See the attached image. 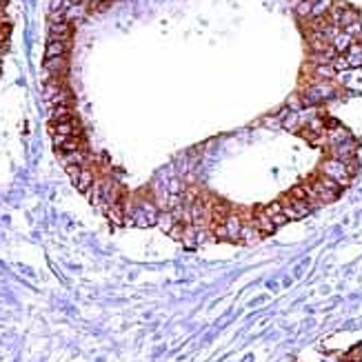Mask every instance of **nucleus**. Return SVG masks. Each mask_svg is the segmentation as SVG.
Listing matches in <instances>:
<instances>
[{"mask_svg": "<svg viewBox=\"0 0 362 362\" xmlns=\"http://www.w3.org/2000/svg\"><path fill=\"white\" fill-rule=\"evenodd\" d=\"M5 5H7V0H0V9H3V7H5Z\"/></svg>", "mask_w": 362, "mask_h": 362, "instance_id": "nucleus-29", "label": "nucleus"}, {"mask_svg": "<svg viewBox=\"0 0 362 362\" xmlns=\"http://www.w3.org/2000/svg\"><path fill=\"white\" fill-rule=\"evenodd\" d=\"M156 222H158V227H160L164 234H171V231H174V227L178 225V220H176V216L169 209H164V211H158Z\"/></svg>", "mask_w": 362, "mask_h": 362, "instance_id": "nucleus-13", "label": "nucleus"}, {"mask_svg": "<svg viewBox=\"0 0 362 362\" xmlns=\"http://www.w3.org/2000/svg\"><path fill=\"white\" fill-rule=\"evenodd\" d=\"M69 53V42L65 40H49L45 47V58H63Z\"/></svg>", "mask_w": 362, "mask_h": 362, "instance_id": "nucleus-11", "label": "nucleus"}, {"mask_svg": "<svg viewBox=\"0 0 362 362\" xmlns=\"http://www.w3.org/2000/svg\"><path fill=\"white\" fill-rule=\"evenodd\" d=\"M353 42H355V40L351 38V36H349V34H345V32H342V29H340V34L336 36L333 40H331V47L336 49V53H347V51H349V47H351Z\"/></svg>", "mask_w": 362, "mask_h": 362, "instance_id": "nucleus-15", "label": "nucleus"}, {"mask_svg": "<svg viewBox=\"0 0 362 362\" xmlns=\"http://www.w3.org/2000/svg\"><path fill=\"white\" fill-rule=\"evenodd\" d=\"M311 9H314V3H311V0H298L296 16L298 18H311Z\"/></svg>", "mask_w": 362, "mask_h": 362, "instance_id": "nucleus-21", "label": "nucleus"}, {"mask_svg": "<svg viewBox=\"0 0 362 362\" xmlns=\"http://www.w3.org/2000/svg\"><path fill=\"white\" fill-rule=\"evenodd\" d=\"M331 9H333V0H318L311 9V18H324L331 14Z\"/></svg>", "mask_w": 362, "mask_h": 362, "instance_id": "nucleus-17", "label": "nucleus"}, {"mask_svg": "<svg viewBox=\"0 0 362 362\" xmlns=\"http://www.w3.org/2000/svg\"><path fill=\"white\" fill-rule=\"evenodd\" d=\"M320 174L331 178V180H336L340 187H345L347 182L351 180L353 169L349 167L347 162H342V160H338V158L331 156V158H324V160L320 162Z\"/></svg>", "mask_w": 362, "mask_h": 362, "instance_id": "nucleus-1", "label": "nucleus"}, {"mask_svg": "<svg viewBox=\"0 0 362 362\" xmlns=\"http://www.w3.org/2000/svg\"><path fill=\"white\" fill-rule=\"evenodd\" d=\"M49 131H51V136H60V138L80 136V122L76 118L65 120V122H51V125H49Z\"/></svg>", "mask_w": 362, "mask_h": 362, "instance_id": "nucleus-4", "label": "nucleus"}, {"mask_svg": "<svg viewBox=\"0 0 362 362\" xmlns=\"http://www.w3.org/2000/svg\"><path fill=\"white\" fill-rule=\"evenodd\" d=\"M345 34H349L351 38L358 42V38H362V20H358V22H353V24H349V27H345L342 29Z\"/></svg>", "mask_w": 362, "mask_h": 362, "instance_id": "nucleus-23", "label": "nucleus"}, {"mask_svg": "<svg viewBox=\"0 0 362 362\" xmlns=\"http://www.w3.org/2000/svg\"><path fill=\"white\" fill-rule=\"evenodd\" d=\"M87 151L80 149V151H73V153H63L60 156V160H63L65 167H69V164H78V167H85L87 164Z\"/></svg>", "mask_w": 362, "mask_h": 362, "instance_id": "nucleus-14", "label": "nucleus"}, {"mask_svg": "<svg viewBox=\"0 0 362 362\" xmlns=\"http://www.w3.org/2000/svg\"><path fill=\"white\" fill-rule=\"evenodd\" d=\"M65 171H67V176L71 178V182H76L78 176H80V171H82V167H78V164H69V167H65Z\"/></svg>", "mask_w": 362, "mask_h": 362, "instance_id": "nucleus-24", "label": "nucleus"}, {"mask_svg": "<svg viewBox=\"0 0 362 362\" xmlns=\"http://www.w3.org/2000/svg\"><path fill=\"white\" fill-rule=\"evenodd\" d=\"M53 147L58 149V156H63V153H73V151L85 149V140L82 136H73V138L53 136Z\"/></svg>", "mask_w": 362, "mask_h": 362, "instance_id": "nucleus-5", "label": "nucleus"}, {"mask_svg": "<svg viewBox=\"0 0 362 362\" xmlns=\"http://www.w3.org/2000/svg\"><path fill=\"white\" fill-rule=\"evenodd\" d=\"M309 185H311V189H314V193L318 196V202H320V205H324V202H333L342 191V187L338 185V182L331 180V178H327V176H322V174H318Z\"/></svg>", "mask_w": 362, "mask_h": 362, "instance_id": "nucleus-2", "label": "nucleus"}, {"mask_svg": "<svg viewBox=\"0 0 362 362\" xmlns=\"http://www.w3.org/2000/svg\"><path fill=\"white\" fill-rule=\"evenodd\" d=\"M67 69H69V60H67V56H63V58H45V73L47 76L65 78Z\"/></svg>", "mask_w": 362, "mask_h": 362, "instance_id": "nucleus-8", "label": "nucleus"}, {"mask_svg": "<svg viewBox=\"0 0 362 362\" xmlns=\"http://www.w3.org/2000/svg\"><path fill=\"white\" fill-rule=\"evenodd\" d=\"M265 213L269 218H271V222L275 227H282V225H287L289 220H287L285 216V211H282V202H271V205H267L265 207Z\"/></svg>", "mask_w": 362, "mask_h": 362, "instance_id": "nucleus-12", "label": "nucleus"}, {"mask_svg": "<svg viewBox=\"0 0 362 362\" xmlns=\"http://www.w3.org/2000/svg\"><path fill=\"white\" fill-rule=\"evenodd\" d=\"M336 73H338V71L333 69V65H314V78H318V80L329 82Z\"/></svg>", "mask_w": 362, "mask_h": 362, "instance_id": "nucleus-18", "label": "nucleus"}, {"mask_svg": "<svg viewBox=\"0 0 362 362\" xmlns=\"http://www.w3.org/2000/svg\"><path fill=\"white\" fill-rule=\"evenodd\" d=\"M9 38V24L7 27H0V49H5V42Z\"/></svg>", "mask_w": 362, "mask_h": 362, "instance_id": "nucleus-27", "label": "nucleus"}, {"mask_svg": "<svg viewBox=\"0 0 362 362\" xmlns=\"http://www.w3.org/2000/svg\"><path fill=\"white\" fill-rule=\"evenodd\" d=\"M282 125H285L287 129H291V131H296V129H298V116L291 114L289 118H285V122H282Z\"/></svg>", "mask_w": 362, "mask_h": 362, "instance_id": "nucleus-25", "label": "nucleus"}, {"mask_svg": "<svg viewBox=\"0 0 362 362\" xmlns=\"http://www.w3.org/2000/svg\"><path fill=\"white\" fill-rule=\"evenodd\" d=\"M71 118H76L73 116V105H58L51 109V122H65Z\"/></svg>", "mask_w": 362, "mask_h": 362, "instance_id": "nucleus-16", "label": "nucleus"}, {"mask_svg": "<svg viewBox=\"0 0 362 362\" xmlns=\"http://www.w3.org/2000/svg\"><path fill=\"white\" fill-rule=\"evenodd\" d=\"M225 227H227V236H229V242H238L242 238V218L238 216L236 211H229L225 218Z\"/></svg>", "mask_w": 362, "mask_h": 362, "instance_id": "nucleus-6", "label": "nucleus"}, {"mask_svg": "<svg viewBox=\"0 0 362 362\" xmlns=\"http://www.w3.org/2000/svg\"><path fill=\"white\" fill-rule=\"evenodd\" d=\"M251 225H254L262 236H271L275 231V225L271 222V218L265 213V209H256L254 211V216H251Z\"/></svg>", "mask_w": 362, "mask_h": 362, "instance_id": "nucleus-7", "label": "nucleus"}, {"mask_svg": "<svg viewBox=\"0 0 362 362\" xmlns=\"http://www.w3.org/2000/svg\"><path fill=\"white\" fill-rule=\"evenodd\" d=\"M211 234L216 240H229V236H227V227H225V220L222 222H211Z\"/></svg>", "mask_w": 362, "mask_h": 362, "instance_id": "nucleus-22", "label": "nucleus"}, {"mask_svg": "<svg viewBox=\"0 0 362 362\" xmlns=\"http://www.w3.org/2000/svg\"><path fill=\"white\" fill-rule=\"evenodd\" d=\"M260 236H262V234L256 229L254 225H251V222H244V227H242V238H240L242 242H247V244H249V242H254L256 238H260Z\"/></svg>", "mask_w": 362, "mask_h": 362, "instance_id": "nucleus-20", "label": "nucleus"}, {"mask_svg": "<svg viewBox=\"0 0 362 362\" xmlns=\"http://www.w3.org/2000/svg\"><path fill=\"white\" fill-rule=\"evenodd\" d=\"M360 360H362V345L349 351V362H360Z\"/></svg>", "mask_w": 362, "mask_h": 362, "instance_id": "nucleus-26", "label": "nucleus"}, {"mask_svg": "<svg viewBox=\"0 0 362 362\" xmlns=\"http://www.w3.org/2000/svg\"><path fill=\"white\" fill-rule=\"evenodd\" d=\"M9 20H7V16H5V11L0 9V27H7Z\"/></svg>", "mask_w": 362, "mask_h": 362, "instance_id": "nucleus-28", "label": "nucleus"}, {"mask_svg": "<svg viewBox=\"0 0 362 362\" xmlns=\"http://www.w3.org/2000/svg\"><path fill=\"white\" fill-rule=\"evenodd\" d=\"M49 102H51V107H58V105H73V94L69 91V87H63Z\"/></svg>", "mask_w": 362, "mask_h": 362, "instance_id": "nucleus-19", "label": "nucleus"}, {"mask_svg": "<svg viewBox=\"0 0 362 362\" xmlns=\"http://www.w3.org/2000/svg\"><path fill=\"white\" fill-rule=\"evenodd\" d=\"M94 185H96V176H94V171H91L89 167H82L80 176H78V180L73 182V187H76L80 193H89L91 189H94Z\"/></svg>", "mask_w": 362, "mask_h": 362, "instance_id": "nucleus-10", "label": "nucleus"}, {"mask_svg": "<svg viewBox=\"0 0 362 362\" xmlns=\"http://www.w3.org/2000/svg\"><path fill=\"white\" fill-rule=\"evenodd\" d=\"M71 22L65 20V22H49V40H65L69 42L71 40Z\"/></svg>", "mask_w": 362, "mask_h": 362, "instance_id": "nucleus-9", "label": "nucleus"}, {"mask_svg": "<svg viewBox=\"0 0 362 362\" xmlns=\"http://www.w3.org/2000/svg\"><path fill=\"white\" fill-rule=\"evenodd\" d=\"M282 211H285L287 220H300V218L309 216V213L314 211V207H311L309 202H304V200H298V198L287 196V198L282 200Z\"/></svg>", "mask_w": 362, "mask_h": 362, "instance_id": "nucleus-3", "label": "nucleus"}]
</instances>
